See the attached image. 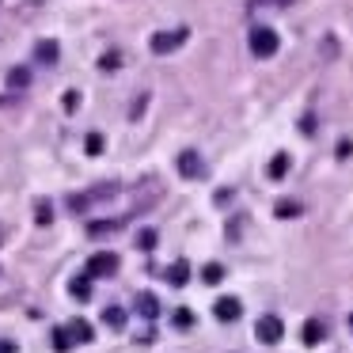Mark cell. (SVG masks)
<instances>
[{"instance_id": "cb8c5ba5", "label": "cell", "mask_w": 353, "mask_h": 353, "mask_svg": "<svg viewBox=\"0 0 353 353\" xmlns=\"http://www.w3.org/2000/svg\"><path fill=\"white\" fill-rule=\"evenodd\" d=\"M137 243L145 247V251H152V247H156V232H141V236H137Z\"/></svg>"}, {"instance_id": "ffe728a7", "label": "cell", "mask_w": 353, "mask_h": 353, "mask_svg": "<svg viewBox=\"0 0 353 353\" xmlns=\"http://www.w3.org/2000/svg\"><path fill=\"white\" fill-rule=\"evenodd\" d=\"M274 213L285 221V216H296V213H300V205H296V201H277V209H274Z\"/></svg>"}, {"instance_id": "d4e9b609", "label": "cell", "mask_w": 353, "mask_h": 353, "mask_svg": "<svg viewBox=\"0 0 353 353\" xmlns=\"http://www.w3.org/2000/svg\"><path fill=\"white\" fill-rule=\"evenodd\" d=\"M50 216H54L50 213V201H39V224H50Z\"/></svg>"}, {"instance_id": "5bb4252c", "label": "cell", "mask_w": 353, "mask_h": 353, "mask_svg": "<svg viewBox=\"0 0 353 353\" xmlns=\"http://www.w3.org/2000/svg\"><path fill=\"white\" fill-rule=\"evenodd\" d=\"M72 296H77V300H88V296H92V274H80V277H72Z\"/></svg>"}, {"instance_id": "ac0fdd59", "label": "cell", "mask_w": 353, "mask_h": 353, "mask_svg": "<svg viewBox=\"0 0 353 353\" xmlns=\"http://www.w3.org/2000/svg\"><path fill=\"white\" fill-rule=\"evenodd\" d=\"M118 224H122V221H92V224H88V232L99 239V236H110V232H118Z\"/></svg>"}, {"instance_id": "ba28073f", "label": "cell", "mask_w": 353, "mask_h": 353, "mask_svg": "<svg viewBox=\"0 0 353 353\" xmlns=\"http://www.w3.org/2000/svg\"><path fill=\"white\" fill-rule=\"evenodd\" d=\"M300 338H304V345H319L323 338H327V323H323V319H307L304 330H300Z\"/></svg>"}, {"instance_id": "e0dca14e", "label": "cell", "mask_w": 353, "mask_h": 353, "mask_svg": "<svg viewBox=\"0 0 353 353\" xmlns=\"http://www.w3.org/2000/svg\"><path fill=\"white\" fill-rule=\"evenodd\" d=\"M103 323H107L110 330H122L125 327V312L122 307H107V312H103Z\"/></svg>"}, {"instance_id": "4dcf8cb0", "label": "cell", "mask_w": 353, "mask_h": 353, "mask_svg": "<svg viewBox=\"0 0 353 353\" xmlns=\"http://www.w3.org/2000/svg\"><path fill=\"white\" fill-rule=\"evenodd\" d=\"M350 330H353V315H350Z\"/></svg>"}, {"instance_id": "52a82bcc", "label": "cell", "mask_w": 353, "mask_h": 353, "mask_svg": "<svg viewBox=\"0 0 353 353\" xmlns=\"http://www.w3.org/2000/svg\"><path fill=\"white\" fill-rule=\"evenodd\" d=\"M213 312H216V319H221V323H236L239 312H243V304H239L236 296H221V300L213 304Z\"/></svg>"}, {"instance_id": "30bf717a", "label": "cell", "mask_w": 353, "mask_h": 353, "mask_svg": "<svg viewBox=\"0 0 353 353\" xmlns=\"http://www.w3.org/2000/svg\"><path fill=\"white\" fill-rule=\"evenodd\" d=\"M137 315L156 319V315H160V300H156L152 292H137Z\"/></svg>"}, {"instance_id": "9a60e30c", "label": "cell", "mask_w": 353, "mask_h": 353, "mask_svg": "<svg viewBox=\"0 0 353 353\" xmlns=\"http://www.w3.org/2000/svg\"><path fill=\"white\" fill-rule=\"evenodd\" d=\"M72 345H77V342H72L69 327H57V330H54V350H57V353H69Z\"/></svg>"}, {"instance_id": "5b68a950", "label": "cell", "mask_w": 353, "mask_h": 353, "mask_svg": "<svg viewBox=\"0 0 353 353\" xmlns=\"http://www.w3.org/2000/svg\"><path fill=\"white\" fill-rule=\"evenodd\" d=\"M118 270V254H92V259H88V274L92 277H110Z\"/></svg>"}, {"instance_id": "4fadbf2b", "label": "cell", "mask_w": 353, "mask_h": 353, "mask_svg": "<svg viewBox=\"0 0 353 353\" xmlns=\"http://www.w3.org/2000/svg\"><path fill=\"white\" fill-rule=\"evenodd\" d=\"M27 84H31V69H23V65H19V69L8 72V88H12V92H23Z\"/></svg>"}, {"instance_id": "83f0119b", "label": "cell", "mask_w": 353, "mask_h": 353, "mask_svg": "<svg viewBox=\"0 0 353 353\" xmlns=\"http://www.w3.org/2000/svg\"><path fill=\"white\" fill-rule=\"evenodd\" d=\"M0 353H16V342H0Z\"/></svg>"}, {"instance_id": "277c9868", "label": "cell", "mask_w": 353, "mask_h": 353, "mask_svg": "<svg viewBox=\"0 0 353 353\" xmlns=\"http://www.w3.org/2000/svg\"><path fill=\"white\" fill-rule=\"evenodd\" d=\"M190 39V31H186V27H179V31H160V34H152V42H148V46H152V54H171V50H179L183 46V42Z\"/></svg>"}, {"instance_id": "f546056e", "label": "cell", "mask_w": 353, "mask_h": 353, "mask_svg": "<svg viewBox=\"0 0 353 353\" xmlns=\"http://www.w3.org/2000/svg\"><path fill=\"white\" fill-rule=\"evenodd\" d=\"M4 239H8V228H4V224H0V243H4Z\"/></svg>"}, {"instance_id": "6da1fadb", "label": "cell", "mask_w": 353, "mask_h": 353, "mask_svg": "<svg viewBox=\"0 0 353 353\" xmlns=\"http://www.w3.org/2000/svg\"><path fill=\"white\" fill-rule=\"evenodd\" d=\"M114 190H118V183H103V186H95V190L72 194V198H69V209H72V213H84L88 205H99V201L114 198Z\"/></svg>"}, {"instance_id": "7a4b0ae2", "label": "cell", "mask_w": 353, "mask_h": 353, "mask_svg": "<svg viewBox=\"0 0 353 353\" xmlns=\"http://www.w3.org/2000/svg\"><path fill=\"white\" fill-rule=\"evenodd\" d=\"M254 338H259L262 345H277L285 338V323L281 315H259V323H254Z\"/></svg>"}, {"instance_id": "603a6c76", "label": "cell", "mask_w": 353, "mask_h": 353, "mask_svg": "<svg viewBox=\"0 0 353 353\" xmlns=\"http://www.w3.org/2000/svg\"><path fill=\"white\" fill-rule=\"evenodd\" d=\"M84 148H88V152H92V156H99V152H103V137H99V133H92Z\"/></svg>"}, {"instance_id": "44dd1931", "label": "cell", "mask_w": 353, "mask_h": 353, "mask_svg": "<svg viewBox=\"0 0 353 353\" xmlns=\"http://www.w3.org/2000/svg\"><path fill=\"white\" fill-rule=\"evenodd\" d=\"M201 277H205V281H209V285H216V281H221V277H224V270H221V266H216V262H209V266H205V270H201Z\"/></svg>"}, {"instance_id": "484cf974", "label": "cell", "mask_w": 353, "mask_h": 353, "mask_svg": "<svg viewBox=\"0 0 353 353\" xmlns=\"http://www.w3.org/2000/svg\"><path fill=\"white\" fill-rule=\"evenodd\" d=\"M80 107V95L77 92H69V95H65V110H69V114H72V110H77Z\"/></svg>"}, {"instance_id": "d6986e66", "label": "cell", "mask_w": 353, "mask_h": 353, "mask_svg": "<svg viewBox=\"0 0 353 353\" xmlns=\"http://www.w3.org/2000/svg\"><path fill=\"white\" fill-rule=\"evenodd\" d=\"M175 327L179 330H190L194 327V312H190V307H179V312H175Z\"/></svg>"}, {"instance_id": "3957f363", "label": "cell", "mask_w": 353, "mask_h": 353, "mask_svg": "<svg viewBox=\"0 0 353 353\" xmlns=\"http://www.w3.org/2000/svg\"><path fill=\"white\" fill-rule=\"evenodd\" d=\"M277 31H270V27H254L251 31V54L259 57V61H266V57H274L277 54Z\"/></svg>"}, {"instance_id": "f1b7e54d", "label": "cell", "mask_w": 353, "mask_h": 353, "mask_svg": "<svg viewBox=\"0 0 353 353\" xmlns=\"http://www.w3.org/2000/svg\"><path fill=\"white\" fill-rule=\"evenodd\" d=\"M259 4H292V0H254V8H259Z\"/></svg>"}, {"instance_id": "7402d4cb", "label": "cell", "mask_w": 353, "mask_h": 353, "mask_svg": "<svg viewBox=\"0 0 353 353\" xmlns=\"http://www.w3.org/2000/svg\"><path fill=\"white\" fill-rule=\"evenodd\" d=\"M118 65H122V54H118V50H110V54L103 57V69L110 72V69H118Z\"/></svg>"}, {"instance_id": "8992f818", "label": "cell", "mask_w": 353, "mask_h": 353, "mask_svg": "<svg viewBox=\"0 0 353 353\" xmlns=\"http://www.w3.org/2000/svg\"><path fill=\"white\" fill-rule=\"evenodd\" d=\"M179 175H183V179H201V175H205V168H201V156L186 148V152L179 156Z\"/></svg>"}, {"instance_id": "4316f807", "label": "cell", "mask_w": 353, "mask_h": 353, "mask_svg": "<svg viewBox=\"0 0 353 353\" xmlns=\"http://www.w3.org/2000/svg\"><path fill=\"white\" fill-rule=\"evenodd\" d=\"M353 152V145H350V141H338V156H342V160H345V156H350Z\"/></svg>"}, {"instance_id": "7c38bea8", "label": "cell", "mask_w": 353, "mask_h": 353, "mask_svg": "<svg viewBox=\"0 0 353 353\" xmlns=\"http://www.w3.org/2000/svg\"><path fill=\"white\" fill-rule=\"evenodd\" d=\"M57 42H39V50H34V61H42V65H54L57 61Z\"/></svg>"}, {"instance_id": "2e32d148", "label": "cell", "mask_w": 353, "mask_h": 353, "mask_svg": "<svg viewBox=\"0 0 353 353\" xmlns=\"http://www.w3.org/2000/svg\"><path fill=\"white\" fill-rule=\"evenodd\" d=\"M285 175H289V156L277 152L274 160H270V179H285Z\"/></svg>"}, {"instance_id": "9c48e42d", "label": "cell", "mask_w": 353, "mask_h": 353, "mask_svg": "<svg viewBox=\"0 0 353 353\" xmlns=\"http://www.w3.org/2000/svg\"><path fill=\"white\" fill-rule=\"evenodd\" d=\"M186 281H190V262H186V259L171 262V266H168V285H175V289H183Z\"/></svg>"}, {"instance_id": "8fae6325", "label": "cell", "mask_w": 353, "mask_h": 353, "mask_svg": "<svg viewBox=\"0 0 353 353\" xmlns=\"http://www.w3.org/2000/svg\"><path fill=\"white\" fill-rule=\"evenodd\" d=\"M69 334H72V342L88 345V342L95 338V330H92V323H84V319H72V323H69Z\"/></svg>"}]
</instances>
